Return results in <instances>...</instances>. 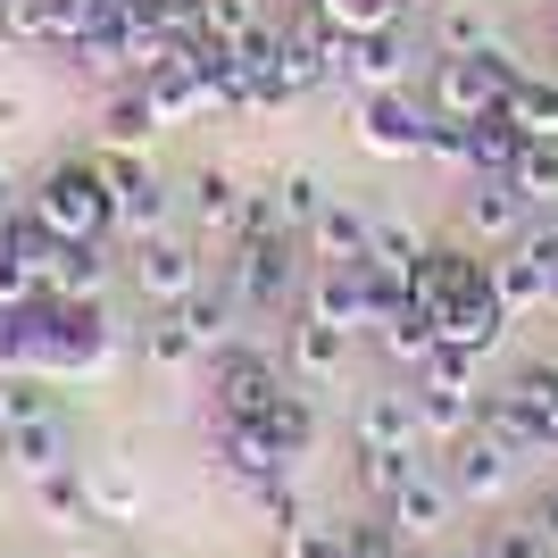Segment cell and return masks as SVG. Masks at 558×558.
Here are the masks:
<instances>
[{
  "mask_svg": "<svg viewBox=\"0 0 558 558\" xmlns=\"http://www.w3.org/2000/svg\"><path fill=\"white\" fill-rule=\"evenodd\" d=\"M25 217L50 233V242H109L117 233V201L100 159H59L25 184Z\"/></svg>",
  "mask_w": 558,
  "mask_h": 558,
  "instance_id": "1",
  "label": "cell"
},
{
  "mask_svg": "<svg viewBox=\"0 0 558 558\" xmlns=\"http://www.w3.org/2000/svg\"><path fill=\"white\" fill-rule=\"evenodd\" d=\"M517 50H492V59H434L425 68V109L434 117H450V125H475V117H492L500 100H509V84H517Z\"/></svg>",
  "mask_w": 558,
  "mask_h": 558,
  "instance_id": "2",
  "label": "cell"
},
{
  "mask_svg": "<svg viewBox=\"0 0 558 558\" xmlns=\"http://www.w3.org/2000/svg\"><path fill=\"white\" fill-rule=\"evenodd\" d=\"M226 292L242 308H292L308 292V267L292 258V233H242L226 242Z\"/></svg>",
  "mask_w": 558,
  "mask_h": 558,
  "instance_id": "3",
  "label": "cell"
},
{
  "mask_svg": "<svg viewBox=\"0 0 558 558\" xmlns=\"http://www.w3.org/2000/svg\"><path fill=\"white\" fill-rule=\"evenodd\" d=\"M350 134H359L367 159H425V142H434V109H425L417 84H400V93H359Z\"/></svg>",
  "mask_w": 558,
  "mask_h": 558,
  "instance_id": "4",
  "label": "cell"
},
{
  "mask_svg": "<svg viewBox=\"0 0 558 558\" xmlns=\"http://www.w3.org/2000/svg\"><path fill=\"white\" fill-rule=\"evenodd\" d=\"M333 84H350V93H400V84H417V34H409V17L375 25V34H342L333 43Z\"/></svg>",
  "mask_w": 558,
  "mask_h": 558,
  "instance_id": "5",
  "label": "cell"
},
{
  "mask_svg": "<svg viewBox=\"0 0 558 558\" xmlns=\"http://www.w3.org/2000/svg\"><path fill=\"white\" fill-rule=\"evenodd\" d=\"M100 175H109V201H117V233H134V242L167 233L175 192H167V175L142 159V150H100Z\"/></svg>",
  "mask_w": 558,
  "mask_h": 558,
  "instance_id": "6",
  "label": "cell"
},
{
  "mask_svg": "<svg viewBox=\"0 0 558 558\" xmlns=\"http://www.w3.org/2000/svg\"><path fill=\"white\" fill-rule=\"evenodd\" d=\"M292 392V367L283 359H267V350H217V417L233 425H267V409Z\"/></svg>",
  "mask_w": 558,
  "mask_h": 558,
  "instance_id": "7",
  "label": "cell"
},
{
  "mask_svg": "<svg viewBox=\"0 0 558 558\" xmlns=\"http://www.w3.org/2000/svg\"><path fill=\"white\" fill-rule=\"evenodd\" d=\"M201 242H184V233H150V242H134V292L150 308H184L192 292H201Z\"/></svg>",
  "mask_w": 558,
  "mask_h": 558,
  "instance_id": "8",
  "label": "cell"
},
{
  "mask_svg": "<svg viewBox=\"0 0 558 558\" xmlns=\"http://www.w3.org/2000/svg\"><path fill=\"white\" fill-rule=\"evenodd\" d=\"M333 43H342V34H333V25L301 0V17L283 25V50H276L283 100H308V93H326V84H333Z\"/></svg>",
  "mask_w": 558,
  "mask_h": 558,
  "instance_id": "9",
  "label": "cell"
},
{
  "mask_svg": "<svg viewBox=\"0 0 558 558\" xmlns=\"http://www.w3.org/2000/svg\"><path fill=\"white\" fill-rule=\"evenodd\" d=\"M43 258H50V233L34 217H0V317H17V308L43 301Z\"/></svg>",
  "mask_w": 558,
  "mask_h": 558,
  "instance_id": "10",
  "label": "cell"
},
{
  "mask_svg": "<svg viewBox=\"0 0 558 558\" xmlns=\"http://www.w3.org/2000/svg\"><path fill=\"white\" fill-rule=\"evenodd\" d=\"M384 517L400 525V542H442V525L459 517V492H450V475L434 459H417V475L384 500Z\"/></svg>",
  "mask_w": 558,
  "mask_h": 558,
  "instance_id": "11",
  "label": "cell"
},
{
  "mask_svg": "<svg viewBox=\"0 0 558 558\" xmlns=\"http://www.w3.org/2000/svg\"><path fill=\"white\" fill-rule=\"evenodd\" d=\"M525 192L509 184V175H466L459 184V233L466 242H517L525 233Z\"/></svg>",
  "mask_w": 558,
  "mask_h": 558,
  "instance_id": "12",
  "label": "cell"
},
{
  "mask_svg": "<svg viewBox=\"0 0 558 558\" xmlns=\"http://www.w3.org/2000/svg\"><path fill=\"white\" fill-rule=\"evenodd\" d=\"M442 475H450V492H459V500H500V492H509V475H517V450L500 442V434H484V425H475L466 442L442 450Z\"/></svg>",
  "mask_w": 558,
  "mask_h": 558,
  "instance_id": "13",
  "label": "cell"
},
{
  "mask_svg": "<svg viewBox=\"0 0 558 558\" xmlns=\"http://www.w3.org/2000/svg\"><path fill=\"white\" fill-rule=\"evenodd\" d=\"M350 342H359L350 326H326V317H308V308H301V326L283 333V367H292V384H342V375H350Z\"/></svg>",
  "mask_w": 558,
  "mask_h": 558,
  "instance_id": "14",
  "label": "cell"
},
{
  "mask_svg": "<svg viewBox=\"0 0 558 558\" xmlns=\"http://www.w3.org/2000/svg\"><path fill=\"white\" fill-rule=\"evenodd\" d=\"M301 242H308V258H317V267L367 258V242H375V209L359 201V192H326V209H317V226H308Z\"/></svg>",
  "mask_w": 558,
  "mask_h": 558,
  "instance_id": "15",
  "label": "cell"
},
{
  "mask_svg": "<svg viewBox=\"0 0 558 558\" xmlns=\"http://www.w3.org/2000/svg\"><path fill=\"white\" fill-rule=\"evenodd\" d=\"M0 459H9V475L43 484L50 466H75V434H68L59 409H50V417H25V425H0Z\"/></svg>",
  "mask_w": 558,
  "mask_h": 558,
  "instance_id": "16",
  "label": "cell"
},
{
  "mask_svg": "<svg viewBox=\"0 0 558 558\" xmlns=\"http://www.w3.org/2000/svg\"><path fill=\"white\" fill-rule=\"evenodd\" d=\"M425 50H434V59H492V50H509V34H500V17H492L484 0H442Z\"/></svg>",
  "mask_w": 558,
  "mask_h": 558,
  "instance_id": "17",
  "label": "cell"
},
{
  "mask_svg": "<svg viewBox=\"0 0 558 558\" xmlns=\"http://www.w3.org/2000/svg\"><path fill=\"white\" fill-rule=\"evenodd\" d=\"M350 442H359V450H417L425 442L417 392H367V400H359V417H350Z\"/></svg>",
  "mask_w": 558,
  "mask_h": 558,
  "instance_id": "18",
  "label": "cell"
},
{
  "mask_svg": "<svg viewBox=\"0 0 558 558\" xmlns=\"http://www.w3.org/2000/svg\"><path fill=\"white\" fill-rule=\"evenodd\" d=\"M100 292H109V251L100 242H50L43 301H100Z\"/></svg>",
  "mask_w": 558,
  "mask_h": 558,
  "instance_id": "19",
  "label": "cell"
},
{
  "mask_svg": "<svg viewBox=\"0 0 558 558\" xmlns=\"http://www.w3.org/2000/svg\"><path fill=\"white\" fill-rule=\"evenodd\" d=\"M217 466H226L242 492L267 484V475H292V459L276 450V434H267V425H233V417H217Z\"/></svg>",
  "mask_w": 558,
  "mask_h": 558,
  "instance_id": "20",
  "label": "cell"
},
{
  "mask_svg": "<svg viewBox=\"0 0 558 558\" xmlns=\"http://www.w3.org/2000/svg\"><path fill=\"white\" fill-rule=\"evenodd\" d=\"M142 93H150V109L167 117V125H184V117H201V109H217V93H209V75H201V59H192V43L167 59L159 75H142Z\"/></svg>",
  "mask_w": 558,
  "mask_h": 558,
  "instance_id": "21",
  "label": "cell"
},
{
  "mask_svg": "<svg viewBox=\"0 0 558 558\" xmlns=\"http://www.w3.org/2000/svg\"><path fill=\"white\" fill-rule=\"evenodd\" d=\"M434 326H442V342H459V350H500V333H509V308L492 301V283L484 292H459V301H442L434 308Z\"/></svg>",
  "mask_w": 558,
  "mask_h": 558,
  "instance_id": "22",
  "label": "cell"
},
{
  "mask_svg": "<svg viewBox=\"0 0 558 558\" xmlns=\"http://www.w3.org/2000/svg\"><path fill=\"white\" fill-rule=\"evenodd\" d=\"M242 209H251V192H242L233 167H201V175H192V226L209 233V242H233V233H242Z\"/></svg>",
  "mask_w": 558,
  "mask_h": 558,
  "instance_id": "23",
  "label": "cell"
},
{
  "mask_svg": "<svg viewBox=\"0 0 558 558\" xmlns=\"http://www.w3.org/2000/svg\"><path fill=\"white\" fill-rule=\"evenodd\" d=\"M475 409H484V434H500V442H509L517 459H534V450H558V442H550V425H542V409H534L525 392H517V384L484 392Z\"/></svg>",
  "mask_w": 558,
  "mask_h": 558,
  "instance_id": "24",
  "label": "cell"
},
{
  "mask_svg": "<svg viewBox=\"0 0 558 558\" xmlns=\"http://www.w3.org/2000/svg\"><path fill=\"white\" fill-rule=\"evenodd\" d=\"M159 125H167V117L150 109L142 84H109V100H100V150H150Z\"/></svg>",
  "mask_w": 558,
  "mask_h": 558,
  "instance_id": "25",
  "label": "cell"
},
{
  "mask_svg": "<svg viewBox=\"0 0 558 558\" xmlns=\"http://www.w3.org/2000/svg\"><path fill=\"white\" fill-rule=\"evenodd\" d=\"M492 301L509 308V317H534V308H550V267H542L525 242H517V251H500V258H492Z\"/></svg>",
  "mask_w": 558,
  "mask_h": 558,
  "instance_id": "26",
  "label": "cell"
},
{
  "mask_svg": "<svg viewBox=\"0 0 558 558\" xmlns=\"http://www.w3.org/2000/svg\"><path fill=\"white\" fill-rule=\"evenodd\" d=\"M375 350H384V359H392V367H409V375H417L425 359H434V350H442V326H434V308H417V301H400L392 317H384V326H375Z\"/></svg>",
  "mask_w": 558,
  "mask_h": 558,
  "instance_id": "27",
  "label": "cell"
},
{
  "mask_svg": "<svg viewBox=\"0 0 558 558\" xmlns=\"http://www.w3.org/2000/svg\"><path fill=\"white\" fill-rule=\"evenodd\" d=\"M484 392H442V384H417V417H425V442L434 450H450V442H466L475 425H484V409H475Z\"/></svg>",
  "mask_w": 558,
  "mask_h": 558,
  "instance_id": "28",
  "label": "cell"
},
{
  "mask_svg": "<svg viewBox=\"0 0 558 558\" xmlns=\"http://www.w3.org/2000/svg\"><path fill=\"white\" fill-rule=\"evenodd\" d=\"M500 109L517 117V134H525V142H558V75H534V68H525V75L509 84V100H500Z\"/></svg>",
  "mask_w": 558,
  "mask_h": 558,
  "instance_id": "29",
  "label": "cell"
},
{
  "mask_svg": "<svg viewBox=\"0 0 558 558\" xmlns=\"http://www.w3.org/2000/svg\"><path fill=\"white\" fill-rule=\"evenodd\" d=\"M34 509H43V525H93V484H84V466H50L43 484H34Z\"/></svg>",
  "mask_w": 558,
  "mask_h": 558,
  "instance_id": "30",
  "label": "cell"
},
{
  "mask_svg": "<svg viewBox=\"0 0 558 558\" xmlns=\"http://www.w3.org/2000/svg\"><path fill=\"white\" fill-rule=\"evenodd\" d=\"M175 317H184V326H192V342H201V350L217 359V350H233V317H242V301H233L226 283H217V292L201 283V292H192V301L175 308Z\"/></svg>",
  "mask_w": 558,
  "mask_h": 558,
  "instance_id": "31",
  "label": "cell"
},
{
  "mask_svg": "<svg viewBox=\"0 0 558 558\" xmlns=\"http://www.w3.org/2000/svg\"><path fill=\"white\" fill-rule=\"evenodd\" d=\"M517 117L509 109H492V117H475L466 125V175H509V159H517Z\"/></svg>",
  "mask_w": 558,
  "mask_h": 558,
  "instance_id": "32",
  "label": "cell"
},
{
  "mask_svg": "<svg viewBox=\"0 0 558 558\" xmlns=\"http://www.w3.org/2000/svg\"><path fill=\"white\" fill-rule=\"evenodd\" d=\"M267 201H276L283 233H308V226H317V209H326V175H317V167H283L276 184H267Z\"/></svg>",
  "mask_w": 558,
  "mask_h": 558,
  "instance_id": "33",
  "label": "cell"
},
{
  "mask_svg": "<svg viewBox=\"0 0 558 558\" xmlns=\"http://www.w3.org/2000/svg\"><path fill=\"white\" fill-rule=\"evenodd\" d=\"M142 359H150V367H159V375H184V367H201L209 350L192 342V326H184V317H175V308H159V317L142 326Z\"/></svg>",
  "mask_w": 558,
  "mask_h": 558,
  "instance_id": "34",
  "label": "cell"
},
{
  "mask_svg": "<svg viewBox=\"0 0 558 558\" xmlns=\"http://www.w3.org/2000/svg\"><path fill=\"white\" fill-rule=\"evenodd\" d=\"M267 434H276V450H283L292 466H301V459H317V434H326V425H317V409H308V392H301V384H292V392H283L276 409H267Z\"/></svg>",
  "mask_w": 558,
  "mask_h": 558,
  "instance_id": "35",
  "label": "cell"
},
{
  "mask_svg": "<svg viewBox=\"0 0 558 558\" xmlns=\"http://www.w3.org/2000/svg\"><path fill=\"white\" fill-rule=\"evenodd\" d=\"M509 184L525 192V209H558V142H517Z\"/></svg>",
  "mask_w": 558,
  "mask_h": 558,
  "instance_id": "36",
  "label": "cell"
},
{
  "mask_svg": "<svg viewBox=\"0 0 558 558\" xmlns=\"http://www.w3.org/2000/svg\"><path fill=\"white\" fill-rule=\"evenodd\" d=\"M417 258H425L417 226H400V217H375V242H367V267H375V276L409 283V276H417Z\"/></svg>",
  "mask_w": 558,
  "mask_h": 558,
  "instance_id": "37",
  "label": "cell"
},
{
  "mask_svg": "<svg viewBox=\"0 0 558 558\" xmlns=\"http://www.w3.org/2000/svg\"><path fill=\"white\" fill-rule=\"evenodd\" d=\"M84 484H93V517H117V525H134V517H142V484H134V466L100 459V466H84Z\"/></svg>",
  "mask_w": 558,
  "mask_h": 558,
  "instance_id": "38",
  "label": "cell"
},
{
  "mask_svg": "<svg viewBox=\"0 0 558 558\" xmlns=\"http://www.w3.org/2000/svg\"><path fill=\"white\" fill-rule=\"evenodd\" d=\"M333 34H375V25H400L409 17V0H308Z\"/></svg>",
  "mask_w": 558,
  "mask_h": 558,
  "instance_id": "39",
  "label": "cell"
},
{
  "mask_svg": "<svg viewBox=\"0 0 558 558\" xmlns=\"http://www.w3.org/2000/svg\"><path fill=\"white\" fill-rule=\"evenodd\" d=\"M109 9H117V0H43V25H50V43H59V50H75Z\"/></svg>",
  "mask_w": 558,
  "mask_h": 558,
  "instance_id": "40",
  "label": "cell"
},
{
  "mask_svg": "<svg viewBox=\"0 0 558 558\" xmlns=\"http://www.w3.org/2000/svg\"><path fill=\"white\" fill-rule=\"evenodd\" d=\"M409 475H417V450H359V484H367V500H392Z\"/></svg>",
  "mask_w": 558,
  "mask_h": 558,
  "instance_id": "41",
  "label": "cell"
},
{
  "mask_svg": "<svg viewBox=\"0 0 558 558\" xmlns=\"http://www.w3.org/2000/svg\"><path fill=\"white\" fill-rule=\"evenodd\" d=\"M251 509L276 525V542L292 534V525H308V509H301V492H292V475H267V484H251Z\"/></svg>",
  "mask_w": 558,
  "mask_h": 558,
  "instance_id": "42",
  "label": "cell"
},
{
  "mask_svg": "<svg viewBox=\"0 0 558 558\" xmlns=\"http://www.w3.org/2000/svg\"><path fill=\"white\" fill-rule=\"evenodd\" d=\"M59 400H50L43 375H0V425H25V417H50Z\"/></svg>",
  "mask_w": 558,
  "mask_h": 558,
  "instance_id": "43",
  "label": "cell"
},
{
  "mask_svg": "<svg viewBox=\"0 0 558 558\" xmlns=\"http://www.w3.org/2000/svg\"><path fill=\"white\" fill-rule=\"evenodd\" d=\"M484 558H550V542L534 517H500V525H484Z\"/></svg>",
  "mask_w": 558,
  "mask_h": 558,
  "instance_id": "44",
  "label": "cell"
},
{
  "mask_svg": "<svg viewBox=\"0 0 558 558\" xmlns=\"http://www.w3.org/2000/svg\"><path fill=\"white\" fill-rule=\"evenodd\" d=\"M276 550L283 558H350V525H317V517H308V525H292Z\"/></svg>",
  "mask_w": 558,
  "mask_h": 558,
  "instance_id": "45",
  "label": "cell"
},
{
  "mask_svg": "<svg viewBox=\"0 0 558 558\" xmlns=\"http://www.w3.org/2000/svg\"><path fill=\"white\" fill-rule=\"evenodd\" d=\"M258 0H201V34H217V43H242V34H258Z\"/></svg>",
  "mask_w": 558,
  "mask_h": 558,
  "instance_id": "46",
  "label": "cell"
},
{
  "mask_svg": "<svg viewBox=\"0 0 558 558\" xmlns=\"http://www.w3.org/2000/svg\"><path fill=\"white\" fill-rule=\"evenodd\" d=\"M475 367H484L475 350L442 342V350H434V359H425V367H417V384H442V392H475Z\"/></svg>",
  "mask_w": 558,
  "mask_h": 558,
  "instance_id": "47",
  "label": "cell"
},
{
  "mask_svg": "<svg viewBox=\"0 0 558 558\" xmlns=\"http://www.w3.org/2000/svg\"><path fill=\"white\" fill-rule=\"evenodd\" d=\"M0 34H9V43H50L43 0H9V9H0Z\"/></svg>",
  "mask_w": 558,
  "mask_h": 558,
  "instance_id": "48",
  "label": "cell"
},
{
  "mask_svg": "<svg viewBox=\"0 0 558 558\" xmlns=\"http://www.w3.org/2000/svg\"><path fill=\"white\" fill-rule=\"evenodd\" d=\"M525 517L542 525V542H550V558H558V484H542V492H534V509H525Z\"/></svg>",
  "mask_w": 558,
  "mask_h": 558,
  "instance_id": "49",
  "label": "cell"
},
{
  "mask_svg": "<svg viewBox=\"0 0 558 558\" xmlns=\"http://www.w3.org/2000/svg\"><path fill=\"white\" fill-rule=\"evenodd\" d=\"M17 209H25V184L9 175V167H0V217H17Z\"/></svg>",
  "mask_w": 558,
  "mask_h": 558,
  "instance_id": "50",
  "label": "cell"
},
{
  "mask_svg": "<svg viewBox=\"0 0 558 558\" xmlns=\"http://www.w3.org/2000/svg\"><path fill=\"white\" fill-rule=\"evenodd\" d=\"M425 558H484V542H450V550H425Z\"/></svg>",
  "mask_w": 558,
  "mask_h": 558,
  "instance_id": "51",
  "label": "cell"
},
{
  "mask_svg": "<svg viewBox=\"0 0 558 558\" xmlns=\"http://www.w3.org/2000/svg\"><path fill=\"white\" fill-rule=\"evenodd\" d=\"M409 9H417V17H434V9H442V0H409Z\"/></svg>",
  "mask_w": 558,
  "mask_h": 558,
  "instance_id": "52",
  "label": "cell"
},
{
  "mask_svg": "<svg viewBox=\"0 0 558 558\" xmlns=\"http://www.w3.org/2000/svg\"><path fill=\"white\" fill-rule=\"evenodd\" d=\"M550 317H558V267H550Z\"/></svg>",
  "mask_w": 558,
  "mask_h": 558,
  "instance_id": "53",
  "label": "cell"
},
{
  "mask_svg": "<svg viewBox=\"0 0 558 558\" xmlns=\"http://www.w3.org/2000/svg\"><path fill=\"white\" fill-rule=\"evenodd\" d=\"M392 558H417V542H400V550H392Z\"/></svg>",
  "mask_w": 558,
  "mask_h": 558,
  "instance_id": "54",
  "label": "cell"
},
{
  "mask_svg": "<svg viewBox=\"0 0 558 558\" xmlns=\"http://www.w3.org/2000/svg\"><path fill=\"white\" fill-rule=\"evenodd\" d=\"M550 50H558V17H550Z\"/></svg>",
  "mask_w": 558,
  "mask_h": 558,
  "instance_id": "55",
  "label": "cell"
},
{
  "mask_svg": "<svg viewBox=\"0 0 558 558\" xmlns=\"http://www.w3.org/2000/svg\"><path fill=\"white\" fill-rule=\"evenodd\" d=\"M0 9H9V0H0Z\"/></svg>",
  "mask_w": 558,
  "mask_h": 558,
  "instance_id": "56",
  "label": "cell"
}]
</instances>
